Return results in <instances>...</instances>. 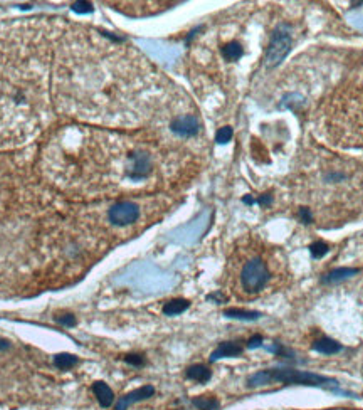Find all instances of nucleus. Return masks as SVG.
<instances>
[{"label": "nucleus", "instance_id": "f8f14e48", "mask_svg": "<svg viewBox=\"0 0 363 410\" xmlns=\"http://www.w3.org/2000/svg\"><path fill=\"white\" fill-rule=\"evenodd\" d=\"M342 348L337 342H333V340L330 338H321V340H316L313 343V350L320 353H325V355H332V353H337L338 350Z\"/></svg>", "mask_w": 363, "mask_h": 410}, {"label": "nucleus", "instance_id": "2eb2a0df", "mask_svg": "<svg viewBox=\"0 0 363 410\" xmlns=\"http://www.w3.org/2000/svg\"><path fill=\"white\" fill-rule=\"evenodd\" d=\"M192 404H194L199 410H217L219 409V400L214 397H209V395L195 397L192 400Z\"/></svg>", "mask_w": 363, "mask_h": 410}, {"label": "nucleus", "instance_id": "412c9836", "mask_svg": "<svg viewBox=\"0 0 363 410\" xmlns=\"http://www.w3.org/2000/svg\"><path fill=\"white\" fill-rule=\"evenodd\" d=\"M57 323H61L64 326H74L76 325V318L72 315H62V316H57L56 318Z\"/></svg>", "mask_w": 363, "mask_h": 410}, {"label": "nucleus", "instance_id": "a211bd4d", "mask_svg": "<svg viewBox=\"0 0 363 410\" xmlns=\"http://www.w3.org/2000/svg\"><path fill=\"white\" fill-rule=\"evenodd\" d=\"M310 251H311V256H313L315 259H320V257H323L326 254V251H328V244L323 242V241H318V242L311 244Z\"/></svg>", "mask_w": 363, "mask_h": 410}, {"label": "nucleus", "instance_id": "9d476101", "mask_svg": "<svg viewBox=\"0 0 363 410\" xmlns=\"http://www.w3.org/2000/svg\"><path fill=\"white\" fill-rule=\"evenodd\" d=\"M187 377L190 380H195V382H200V384H204V382H209L210 377H212V372L209 370L205 365H192L187 368Z\"/></svg>", "mask_w": 363, "mask_h": 410}, {"label": "nucleus", "instance_id": "4468645a", "mask_svg": "<svg viewBox=\"0 0 363 410\" xmlns=\"http://www.w3.org/2000/svg\"><path fill=\"white\" fill-rule=\"evenodd\" d=\"M54 365L61 368V370H69V368L77 365V357L71 353H59L54 357Z\"/></svg>", "mask_w": 363, "mask_h": 410}, {"label": "nucleus", "instance_id": "6e6552de", "mask_svg": "<svg viewBox=\"0 0 363 410\" xmlns=\"http://www.w3.org/2000/svg\"><path fill=\"white\" fill-rule=\"evenodd\" d=\"M93 392L96 395V399H98V402L101 407H109L113 402H114V394L113 390L109 389L108 384H104V382H94L93 384Z\"/></svg>", "mask_w": 363, "mask_h": 410}, {"label": "nucleus", "instance_id": "1a4fd4ad", "mask_svg": "<svg viewBox=\"0 0 363 410\" xmlns=\"http://www.w3.org/2000/svg\"><path fill=\"white\" fill-rule=\"evenodd\" d=\"M242 353V347L234 342H226L220 343L217 348L214 350L212 355H210V360L215 362L219 358H226V357H237V355Z\"/></svg>", "mask_w": 363, "mask_h": 410}, {"label": "nucleus", "instance_id": "5701e85b", "mask_svg": "<svg viewBox=\"0 0 363 410\" xmlns=\"http://www.w3.org/2000/svg\"><path fill=\"white\" fill-rule=\"evenodd\" d=\"M261 343H263V336L256 335V336H252L249 342H247V347H249V348H256V347H261Z\"/></svg>", "mask_w": 363, "mask_h": 410}, {"label": "nucleus", "instance_id": "f257e3e1", "mask_svg": "<svg viewBox=\"0 0 363 410\" xmlns=\"http://www.w3.org/2000/svg\"><path fill=\"white\" fill-rule=\"evenodd\" d=\"M284 261L271 247L252 246L244 252L237 271V286L246 296H256L271 289L276 271L283 273Z\"/></svg>", "mask_w": 363, "mask_h": 410}, {"label": "nucleus", "instance_id": "20e7f679", "mask_svg": "<svg viewBox=\"0 0 363 410\" xmlns=\"http://www.w3.org/2000/svg\"><path fill=\"white\" fill-rule=\"evenodd\" d=\"M109 222L118 225V227H125V225L135 224L138 217H140V207L135 202L123 200L114 204L108 212Z\"/></svg>", "mask_w": 363, "mask_h": 410}, {"label": "nucleus", "instance_id": "aec40b11", "mask_svg": "<svg viewBox=\"0 0 363 410\" xmlns=\"http://www.w3.org/2000/svg\"><path fill=\"white\" fill-rule=\"evenodd\" d=\"M72 10L76 13H91L93 12V5L89 2H76L72 3Z\"/></svg>", "mask_w": 363, "mask_h": 410}, {"label": "nucleus", "instance_id": "4be33fe9", "mask_svg": "<svg viewBox=\"0 0 363 410\" xmlns=\"http://www.w3.org/2000/svg\"><path fill=\"white\" fill-rule=\"evenodd\" d=\"M125 362H126V363H131V365L140 367V365H143V363H145V358L141 357V355H126V357H125Z\"/></svg>", "mask_w": 363, "mask_h": 410}, {"label": "nucleus", "instance_id": "0eeeda50", "mask_svg": "<svg viewBox=\"0 0 363 410\" xmlns=\"http://www.w3.org/2000/svg\"><path fill=\"white\" fill-rule=\"evenodd\" d=\"M153 394H155V389L151 385L140 387V389H136V390L130 392V394L123 395V397H119L114 410H126L130 405L136 404V402H141V400H145V399H150Z\"/></svg>", "mask_w": 363, "mask_h": 410}, {"label": "nucleus", "instance_id": "6ab92c4d", "mask_svg": "<svg viewBox=\"0 0 363 410\" xmlns=\"http://www.w3.org/2000/svg\"><path fill=\"white\" fill-rule=\"evenodd\" d=\"M231 138H232V128L224 126V128H220L217 131V135H215V141L220 145H224V143H227V141H231Z\"/></svg>", "mask_w": 363, "mask_h": 410}, {"label": "nucleus", "instance_id": "423d86ee", "mask_svg": "<svg viewBox=\"0 0 363 410\" xmlns=\"http://www.w3.org/2000/svg\"><path fill=\"white\" fill-rule=\"evenodd\" d=\"M173 133H177L178 136H194L200 130V123L197 116L194 114H183V116H178L170 124Z\"/></svg>", "mask_w": 363, "mask_h": 410}, {"label": "nucleus", "instance_id": "ddd939ff", "mask_svg": "<svg viewBox=\"0 0 363 410\" xmlns=\"http://www.w3.org/2000/svg\"><path fill=\"white\" fill-rule=\"evenodd\" d=\"M224 315L229 318H236V320H257L261 316V313L257 311H249V310H239V308H229V310L224 311Z\"/></svg>", "mask_w": 363, "mask_h": 410}, {"label": "nucleus", "instance_id": "b1692460", "mask_svg": "<svg viewBox=\"0 0 363 410\" xmlns=\"http://www.w3.org/2000/svg\"><path fill=\"white\" fill-rule=\"evenodd\" d=\"M8 347H10V343L7 340H0V350H7Z\"/></svg>", "mask_w": 363, "mask_h": 410}, {"label": "nucleus", "instance_id": "dca6fc26", "mask_svg": "<svg viewBox=\"0 0 363 410\" xmlns=\"http://www.w3.org/2000/svg\"><path fill=\"white\" fill-rule=\"evenodd\" d=\"M242 54H244V50H242V45L239 42H229L222 47V56L227 61H237V59L242 57Z\"/></svg>", "mask_w": 363, "mask_h": 410}, {"label": "nucleus", "instance_id": "f03ea898", "mask_svg": "<svg viewBox=\"0 0 363 410\" xmlns=\"http://www.w3.org/2000/svg\"><path fill=\"white\" fill-rule=\"evenodd\" d=\"M271 382H283V384H301V385H326V384H335L332 379L326 377L316 375V373L310 372H300V370H263L257 372L254 375L249 377L247 384L251 387L257 385H266Z\"/></svg>", "mask_w": 363, "mask_h": 410}, {"label": "nucleus", "instance_id": "f3484780", "mask_svg": "<svg viewBox=\"0 0 363 410\" xmlns=\"http://www.w3.org/2000/svg\"><path fill=\"white\" fill-rule=\"evenodd\" d=\"M355 273H357V269H348V267H342V269L332 271V273H330L325 278V281H326V283H335V281L345 279V278H348V276H352V274H355Z\"/></svg>", "mask_w": 363, "mask_h": 410}, {"label": "nucleus", "instance_id": "9b49d317", "mask_svg": "<svg viewBox=\"0 0 363 410\" xmlns=\"http://www.w3.org/2000/svg\"><path fill=\"white\" fill-rule=\"evenodd\" d=\"M188 306H190V303H188L187 299H172V301L165 303L163 313L167 316H175V315H180V313L185 311Z\"/></svg>", "mask_w": 363, "mask_h": 410}, {"label": "nucleus", "instance_id": "39448f33", "mask_svg": "<svg viewBox=\"0 0 363 410\" xmlns=\"http://www.w3.org/2000/svg\"><path fill=\"white\" fill-rule=\"evenodd\" d=\"M151 170H153V160H151L150 153H146L143 150H136L130 155V165L126 168L128 178L135 182L145 180L151 173Z\"/></svg>", "mask_w": 363, "mask_h": 410}, {"label": "nucleus", "instance_id": "7ed1b4c3", "mask_svg": "<svg viewBox=\"0 0 363 410\" xmlns=\"http://www.w3.org/2000/svg\"><path fill=\"white\" fill-rule=\"evenodd\" d=\"M289 50H291V35H289V32L284 29V27H278L273 35H271V42L268 45V49H266V66L268 67H276L279 66L284 57L289 54Z\"/></svg>", "mask_w": 363, "mask_h": 410}]
</instances>
